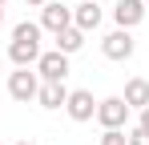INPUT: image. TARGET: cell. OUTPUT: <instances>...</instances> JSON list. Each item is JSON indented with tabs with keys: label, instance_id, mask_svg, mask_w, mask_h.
I'll return each instance as SVG.
<instances>
[{
	"label": "cell",
	"instance_id": "obj_1",
	"mask_svg": "<svg viewBox=\"0 0 149 145\" xmlns=\"http://www.w3.org/2000/svg\"><path fill=\"white\" fill-rule=\"evenodd\" d=\"M40 24L32 20H20L16 28H12V40H8V61L16 65V69H36V61H40Z\"/></svg>",
	"mask_w": 149,
	"mask_h": 145
},
{
	"label": "cell",
	"instance_id": "obj_2",
	"mask_svg": "<svg viewBox=\"0 0 149 145\" xmlns=\"http://www.w3.org/2000/svg\"><path fill=\"white\" fill-rule=\"evenodd\" d=\"M36 93H40V72H32V69L8 72V97H12V101L28 105V101H36Z\"/></svg>",
	"mask_w": 149,
	"mask_h": 145
},
{
	"label": "cell",
	"instance_id": "obj_3",
	"mask_svg": "<svg viewBox=\"0 0 149 145\" xmlns=\"http://www.w3.org/2000/svg\"><path fill=\"white\" fill-rule=\"evenodd\" d=\"M129 105H125V97H105L97 105V125L101 129H129Z\"/></svg>",
	"mask_w": 149,
	"mask_h": 145
},
{
	"label": "cell",
	"instance_id": "obj_4",
	"mask_svg": "<svg viewBox=\"0 0 149 145\" xmlns=\"http://www.w3.org/2000/svg\"><path fill=\"white\" fill-rule=\"evenodd\" d=\"M101 52H105V61H129V56L137 52V40H133L129 28H113V32L101 40Z\"/></svg>",
	"mask_w": 149,
	"mask_h": 145
},
{
	"label": "cell",
	"instance_id": "obj_5",
	"mask_svg": "<svg viewBox=\"0 0 149 145\" xmlns=\"http://www.w3.org/2000/svg\"><path fill=\"white\" fill-rule=\"evenodd\" d=\"M97 105H101V101H93V93H89V89H73V93H69V101H65V113H69V121L85 125V121L97 117Z\"/></svg>",
	"mask_w": 149,
	"mask_h": 145
},
{
	"label": "cell",
	"instance_id": "obj_6",
	"mask_svg": "<svg viewBox=\"0 0 149 145\" xmlns=\"http://www.w3.org/2000/svg\"><path fill=\"white\" fill-rule=\"evenodd\" d=\"M69 24H73V8H69V4L49 0V4L40 8V28H45V32H52V36H56V32H65Z\"/></svg>",
	"mask_w": 149,
	"mask_h": 145
},
{
	"label": "cell",
	"instance_id": "obj_7",
	"mask_svg": "<svg viewBox=\"0 0 149 145\" xmlns=\"http://www.w3.org/2000/svg\"><path fill=\"white\" fill-rule=\"evenodd\" d=\"M36 72H40V81H65V77H69V56H65L61 48H49V52H40Z\"/></svg>",
	"mask_w": 149,
	"mask_h": 145
},
{
	"label": "cell",
	"instance_id": "obj_8",
	"mask_svg": "<svg viewBox=\"0 0 149 145\" xmlns=\"http://www.w3.org/2000/svg\"><path fill=\"white\" fill-rule=\"evenodd\" d=\"M113 20H117V28H137V24L145 20V0H117L113 4Z\"/></svg>",
	"mask_w": 149,
	"mask_h": 145
},
{
	"label": "cell",
	"instance_id": "obj_9",
	"mask_svg": "<svg viewBox=\"0 0 149 145\" xmlns=\"http://www.w3.org/2000/svg\"><path fill=\"white\" fill-rule=\"evenodd\" d=\"M69 85L65 81H40V93H36V105L40 109H65V101H69Z\"/></svg>",
	"mask_w": 149,
	"mask_h": 145
},
{
	"label": "cell",
	"instance_id": "obj_10",
	"mask_svg": "<svg viewBox=\"0 0 149 145\" xmlns=\"http://www.w3.org/2000/svg\"><path fill=\"white\" fill-rule=\"evenodd\" d=\"M101 20H105V12H101L97 0H81V4L73 8V24L81 28V32H97Z\"/></svg>",
	"mask_w": 149,
	"mask_h": 145
},
{
	"label": "cell",
	"instance_id": "obj_11",
	"mask_svg": "<svg viewBox=\"0 0 149 145\" xmlns=\"http://www.w3.org/2000/svg\"><path fill=\"white\" fill-rule=\"evenodd\" d=\"M125 105H129V109H137V113H141V109H145L149 105V81L145 77H133V81H125Z\"/></svg>",
	"mask_w": 149,
	"mask_h": 145
},
{
	"label": "cell",
	"instance_id": "obj_12",
	"mask_svg": "<svg viewBox=\"0 0 149 145\" xmlns=\"http://www.w3.org/2000/svg\"><path fill=\"white\" fill-rule=\"evenodd\" d=\"M85 36H89V32H81L77 24H69L65 32H56V48H61L65 56H73V52H81V48H85Z\"/></svg>",
	"mask_w": 149,
	"mask_h": 145
},
{
	"label": "cell",
	"instance_id": "obj_13",
	"mask_svg": "<svg viewBox=\"0 0 149 145\" xmlns=\"http://www.w3.org/2000/svg\"><path fill=\"white\" fill-rule=\"evenodd\" d=\"M101 145H129V133L125 129H105L101 133Z\"/></svg>",
	"mask_w": 149,
	"mask_h": 145
},
{
	"label": "cell",
	"instance_id": "obj_14",
	"mask_svg": "<svg viewBox=\"0 0 149 145\" xmlns=\"http://www.w3.org/2000/svg\"><path fill=\"white\" fill-rule=\"evenodd\" d=\"M125 133H129V145H149V129H141V125H129Z\"/></svg>",
	"mask_w": 149,
	"mask_h": 145
},
{
	"label": "cell",
	"instance_id": "obj_15",
	"mask_svg": "<svg viewBox=\"0 0 149 145\" xmlns=\"http://www.w3.org/2000/svg\"><path fill=\"white\" fill-rule=\"evenodd\" d=\"M137 125H141V129H149V105L141 109V117H137Z\"/></svg>",
	"mask_w": 149,
	"mask_h": 145
},
{
	"label": "cell",
	"instance_id": "obj_16",
	"mask_svg": "<svg viewBox=\"0 0 149 145\" xmlns=\"http://www.w3.org/2000/svg\"><path fill=\"white\" fill-rule=\"evenodd\" d=\"M28 8H45V4H49V0H24Z\"/></svg>",
	"mask_w": 149,
	"mask_h": 145
},
{
	"label": "cell",
	"instance_id": "obj_17",
	"mask_svg": "<svg viewBox=\"0 0 149 145\" xmlns=\"http://www.w3.org/2000/svg\"><path fill=\"white\" fill-rule=\"evenodd\" d=\"M0 20H4V4H0Z\"/></svg>",
	"mask_w": 149,
	"mask_h": 145
},
{
	"label": "cell",
	"instance_id": "obj_18",
	"mask_svg": "<svg viewBox=\"0 0 149 145\" xmlns=\"http://www.w3.org/2000/svg\"><path fill=\"white\" fill-rule=\"evenodd\" d=\"M16 145H32V141H16Z\"/></svg>",
	"mask_w": 149,
	"mask_h": 145
},
{
	"label": "cell",
	"instance_id": "obj_19",
	"mask_svg": "<svg viewBox=\"0 0 149 145\" xmlns=\"http://www.w3.org/2000/svg\"><path fill=\"white\" fill-rule=\"evenodd\" d=\"M145 8H149V0H145Z\"/></svg>",
	"mask_w": 149,
	"mask_h": 145
},
{
	"label": "cell",
	"instance_id": "obj_20",
	"mask_svg": "<svg viewBox=\"0 0 149 145\" xmlns=\"http://www.w3.org/2000/svg\"><path fill=\"white\" fill-rule=\"evenodd\" d=\"M0 4H4V0H0Z\"/></svg>",
	"mask_w": 149,
	"mask_h": 145
},
{
	"label": "cell",
	"instance_id": "obj_21",
	"mask_svg": "<svg viewBox=\"0 0 149 145\" xmlns=\"http://www.w3.org/2000/svg\"><path fill=\"white\" fill-rule=\"evenodd\" d=\"M0 145H4V141H0Z\"/></svg>",
	"mask_w": 149,
	"mask_h": 145
}]
</instances>
